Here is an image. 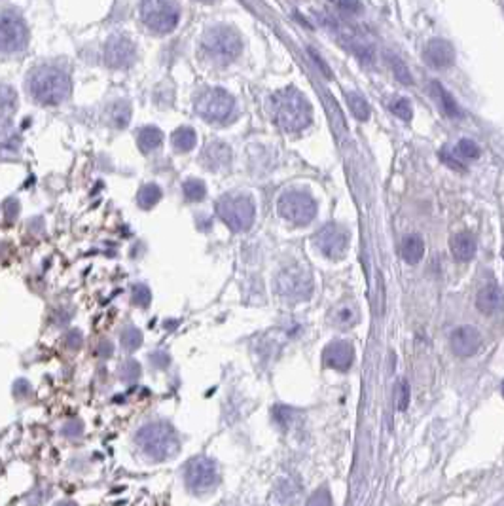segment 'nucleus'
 <instances>
[{
  "label": "nucleus",
  "mask_w": 504,
  "mask_h": 506,
  "mask_svg": "<svg viewBox=\"0 0 504 506\" xmlns=\"http://www.w3.org/2000/svg\"><path fill=\"white\" fill-rule=\"evenodd\" d=\"M198 2H203V4H213L215 0H198Z\"/></svg>",
  "instance_id": "41"
},
{
  "label": "nucleus",
  "mask_w": 504,
  "mask_h": 506,
  "mask_svg": "<svg viewBox=\"0 0 504 506\" xmlns=\"http://www.w3.org/2000/svg\"><path fill=\"white\" fill-rule=\"evenodd\" d=\"M141 332L139 330H135V328H129L127 332L124 334V345L127 349H136L139 345H141Z\"/></svg>",
  "instance_id": "36"
},
{
  "label": "nucleus",
  "mask_w": 504,
  "mask_h": 506,
  "mask_svg": "<svg viewBox=\"0 0 504 506\" xmlns=\"http://www.w3.org/2000/svg\"><path fill=\"white\" fill-rule=\"evenodd\" d=\"M203 162L210 171H218L220 167L230 164V148H227L226 144H222V142L210 144V147L205 150Z\"/></svg>",
  "instance_id": "21"
},
{
  "label": "nucleus",
  "mask_w": 504,
  "mask_h": 506,
  "mask_svg": "<svg viewBox=\"0 0 504 506\" xmlns=\"http://www.w3.org/2000/svg\"><path fill=\"white\" fill-rule=\"evenodd\" d=\"M216 213L232 231H247L254 224L256 207L250 196L230 194L216 203Z\"/></svg>",
  "instance_id": "4"
},
{
  "label": "nucleus",
  "mask_w": 504,
  "mask_h": 506,
  "mask_svg": "<svg viewBox=\"0 0 504 506\" xmlns=\"http://www.w3.org/2000/svg\"><path fill=\"white\" fill-rule=\"evenodd\" d=\"M136 444L148 457L165 461L178 453V438L175 431L165 423H148L136 433Z\"/></svg>",
  "instance_id": "3"
},
{
  "label": "nucleus",
  "mask_w": 504,
  "mask_h": 506,
  "mask_svg": "<svg viewBox=\"0 0 504 506\" xmlns=\"http://www.w3.org/2000/svg\"><path fill=\"white\" fill-rule=\"evenodd\" d=\"M476 305L483 315H495V313H499L500 307H503V290H500L499 285H488V287H483L476 296Z\"/></svg>",
  "instance_id": "17"
},
{
  "label": "nucleus",
  "mask_w": 504,
  "mask_h": 506,
  "mask_svg": "<svg viewBox=\"0 0 504 506\" xmlns=\"http://www.w3.org/2000/svg\"><path fill=\"white\" fill-rule=\"evenodd\" d=\"M323 360L324 364L330 366V368L345 371L351 368L353 360H355V347L347 342L330 343L328 347L324 349Z\"/></svg>",
  "instance_id": "16"
},
{
  "label": "nucleus",
  "mask_w": 504,
  "mask_h": 506,
  "mask_svg": "<svg viewBox=\"0 0 504 506\" xmlns=\"http://www.w3.org/2000/svg\"><path fill=\"white\" fill-rule=\"evenodd\" d=\"M136 57V48L124 34H114L104 46V61L108 67L125 68L133 65Z\"/></svg>",
  "instance_id": "13"
},
{
  "label": "nucleus",
  "mask_w": 504,
  "mask_h": 506,
  "mask_svg": "<svg viewBox=\"0 0 504 506\" xmlns=\"http://www.w3.org/2000/svg\"><path fill=\"white\" fill-rule=\"evenodd\" d=\"M440 158H442L444 164H448L449 167L455 169V171H463V169H465V165L461 164L459 159H455L454 156H451L449 152H446V150H444V152H440Z\"/></svg>",
  "instance_id": "38"
},
{
  "label": "nucleus",
  "mask_w": 504,
  "mask_h": 506,
  "mask_svg": "<svg viewBox=\"0 0 504 506\" xmlns=\"http://www.w3.org/2000/svg\"><path fill=\"white\" fill-rule=\"evenodd\" d=\"M425 61L434 68H448L455 63V48L448 40L434 38L423 50Z\"/></svg>",
  "instance_id": "15"
},
{
  "label": "nucleus",
  "mask_w": 504,
  "mask_h": 506,
  "mask_svg": "<svg viewBox=\"0 0 504 506\" xmlns=\"http://www.w3.org/2000/svg\"><path fill=\"white\" fill-rule=\"evenodd\" d=\"M17 105V97L11 88L8 85H0V114L14 112V108Z\"/></svg>",
  "instance_id": "30"
},
{
  "label": "nucleus",
  "mask_w": 504,
  "mask_h": 506,
  "mask_svg": "<svg viewBox=\"0 0 504 506\" xmlns=\"http://www.w3.org/2000/svg\"><path fill=\"white\" fill-rule=\"evenodd\" d=\"M391 110L395 112V116H398L404 122H412V118H414V108H412V102L408 99H397L391 105Z\"/></svg>",
  "instance_id": "32"
},
{
  "label": "nucleus",
  "mask_w": 504,
  "mask_h": 506,
  "mask_svg": "<svg viewBox=\"0 0 504 506\" xmlns=\"http://www.w3.org/2000/svg\"><path fill=\"white\" fill-rule=\"evenodd\" d=\"M332 322H334L336 328H341V330H347V328H353L358 322V307L357 304H351V302H343L332 311Z\"/></svg>",
  "instance_id": "20"
},
{
  "label": "nucleus",
  "mask_w": 504,
  "mask_h": 506,
  "mask_svg": "<svg viewBox=\"0 0 504 506\" xmlns=\"http://www.w3.org/2000/svg\"><path fill=\"white\" fill-rule=\"evenodd\" d=\"M400 253H402V258L406 260L408 264H419L421 258L425 256V241H423V237L417 236V233L404 237Z\"/></svg>",
  "instance_id": "19"
},
{
  "label": "nucleus",
  "mask_w": 504,
  "mask_h": 506,
  "mask_svg": "<svg viewBox=\"0 0 504 506\" xmlns=\"http://www.w3.org/2000/svg\"><path fill=\"white\" fill-rule=\"evenodd\" d=\"M159 199H161V190H159V186L156 184L142 186L139 196H136L139 207L142 209H152L154 205H158Z\"/></svg>",
  "instance_id": "28"
},
{
  "label": "nucleus",
  "mask_w": 504,
  "mask_h": 506,
  "mask_svg": "<svg viewBox=\"0 0 504 506\" xmlns=\"http://www.w3.org/2000/svg\"><path fill=\"white\" fill-rule=\"evenodd\" d=\"M300 491H301V485L298 480L284 478L279 482L277 490H275V497H277L279 502H283V505H290V502H294L296 499L300 497Z\"/></svg>",
  "instance_id": "22"
},
{
  "label": "nucleus",
  "mask_w": 504,
  "mask_h": 506,
  "mask_svg": "<svg viewBox=\"0 0 504 506\" xmlns=\"http://www.w3.org/2000/svg\"><path fill=\"white\" fill-rule=\"evenodd\" d=\"M395 399H397V408L404 411L409 404V385L406 379H400L397 383V391H395Z\"/></svg>",
  "instance_id": "33"
},
{
  "label": "nucleus",
  "mask_w": 504,
  "mask_h": 506,
  "mask_svg": "<svg viewBox=\"0 0 504 506\" xmlns=\"http://www.w3.org/2000/svg\"><path fill=\"white\" fill-rule=\"evenodd\" d=\"M455 154H457L459 158L476 159V158H480V148H478L476 142L471 141V139H463V141L457 142V147H455Z\"/></svg>",
  "instance_id": "31"
},
{
  "label": "nucleus",
  "mask_w": 504,
  "mask_h": 506,
  "mask_svg": "<svg viewBox=\"0 0 504 506\" xmlns=\"http://www.w3.org/2000/svg\"><path fill=\"white\" fill-rule=\"evenodd\" d=\"M28 27L23 16L14 8L0 10V53L14 56L27 48Z\"/></svg>",
  "instance_id": "7"
},
{
  "label": "nucleus",
  "mask_w": 504,
  "mask_h": 506,
  "mask_svg": "<svg viewBox=\"0 0 504 506\" xmlns=\"http://www.w3.org/2000/svg\"><path fill=\"white\" fill-rule=\"evenodd\" d=\"M311 56L315 57V63H317L318 67H321V70H323V73H326V78H332V70H330V68L326 67V63H323V59L317 56V51L311 50Z\"/></svg>",
  "instance_id": "39"
},
{
  "label": "nucleus",
  "mask_w": 504,
  "mask_h": 506,
  "mask_svg": "<svg viewBox=\"0 0 504 506\" xmlns=\"http://www.w3.org/2000/svg\"><path fill=\"white\" fill-rule=\"evenodd\" d=\"M315 247L330 260H340L349 248V233L338 224H326L315 236Z\"/></svg>",
  "instance_id": "12"
},
{
  "label": "nucleus",
  "mask_w": 504,
  "mask_h": 506,
  "mask_svg": "<svg viewBox=\"0 0 504 506\" xmlns=\"http://www.w3.org/2000/svg\"><path fill=\"white\" fill-rule=\"evenodd\" d=\"M347 102H349V108H351L353 116L360 122H366L370 118V107L366 99H364L358 91H349L347 93Z\"/></svg>",
  "instance_id": "27"
},
{
  "label": "nucleus",
  "mask_w": 504,
  "mask_h": 506,
  "mask_svg": "<svg viewBox=\"0 0 504 506\" xmlns=\"http://www.w3.org/2000/svg\"><path fill=\"white\" fill-rule=\"evenodd\" d=\"M275 290L281 298L289 302H306L311 298L313 279L311 273L300 265H290L275 279Z\"/></svg>",
  "instance_id": "9"
},
{
  "label": "nucleus",
  "mask_w": 504,
  "mask_h": 506,
  "mask_svg": "<svg viewBox=\"0 0 504 506\" xmlns=\"http://www.w3.org/2000/svg\"><path fill=\"white\" fill-rule=\"evenodd\" d=\"M133 300H135L139 305H148L150 304V290H148L146 287H135V290H133Z\"/></svg>",
  "instance_id": "37"
},
{
  "label": "nucleus",
  "mask_w": 504,
  "mask_h": 506,
  "mask_svg": "<svg viewBox=\"0 0 504 506\" xmlns=\"http://www.w3.org/2000/svg\"><path fill=\"white\" fill-rule=\"evenodd\" d=\"M306 506H334L328 487H318V490L309 497V501H307Z\"/></svg>",
  "instance_id": "35"
},
{
  "label": "nucleus",
  "mask_w": 504,
  "mask_h": 506,
  "mask_svg": "<svg viewBox=\"0 0 504 506\" xmlns=\"http://www.w3.org/2000/svg\"><path fill=\"white\" fill-rule=\"evenodd\" d=\"M203 50L207 51V56L216 63L227 65L233 59H237L241 50H243V42L241 36L235 33V28L230 27H213L203 34L201 40Z\"/></svg>",
  "instance_id": "5"
},
{
  "label": "nucleus",
  "mask_w": 504,
  "mask_h": 506,
  "mask_svg": "<svg viewBox=\"0 0 504 506\" xmlns=\"http://www.w3.org/2000/svg\"><path fill=\"white\" fill-rule=\"evenodd\" d=\"M28 93L33 95L34 101H38L40 105H61L70 95V78L67 76L65 70L51 65H42L36 67L33 73L28 74L27 82Z\"/></svg>",
  "instance_id": "1"
},
{
  "label": "nucleus",
  "mask_w": 504,
  "mask_h": 506,
  "mask_svg": "<svg viewBox=\"0 0 504 506\" xmlns=\"http://www.w3.org/2000/svg\"><path fill=\"white\" fill-rule=\"evenodd\" d=\"M161 141H163V133H161L158 127H152V125L139 131V139H136L139 148H141L144 154L152 152V150H156L158 147H161Z\"/></svg>",
  "instance_id": "23"
},
{
  "label": "nucleus",
  "mask_w": 504,
  "mask_h": 506,
  "mask_svg": "<svg viewBox=\"0 0 504 506\" xmlns=\"http://www.w3.org/2000/svg\"><path fill=\"white\" fill-rule=\"evenodd\" d=\"M432 90H434V93H436L438 101H440V105H442L444 108V112L448 114V116H451V118H459L463 112H461L459 105H457V101L451 97V93H449L448 90H444L442 85L438 84V82L432 84Z\"/></svg>",
  "instance_id": "25"
},
{
  "label": "nucleus",
  "mask_w": 504,
  "mask_h": 506,
  "mask_svg": "<svg viewBox=\"0 0 504 506\" xmlns=\"http://www.w3.org/2000/svg\"><path fill=\"white\" fill-rule=\"evenodd\" d=\"M171 142L173 147L178 150V152H190L195 148V142H198V135L192 127H178V130L171 135Z\"/></svg>",
  "instance_id": "24"
},
{
  "label": "nucleus",
  "mask_w": 504,
  "mask_h": 506,
  "mask_svg": "<svg viewBox=\"0 0 504 506\" xmlns=\"http://www.w3.org/2000/svg\"><path fill=\"white\" fill-rule=\"evenodd\" d=\"M449 343H451V349H454L455 354L466 359V357H472L480 349L482 336H480V332L474 327H459L454 330V334L449 337Z\"/></svg>",
  "instance_id": "14"
},
{
  "label": "nucleus",
  "mask_w": 504,
  "mask_h": 506,
  "mask_svg": "<svg viewBox=\"0 0 504 506\" xmlns=\"http://www.w3.org/2000/svg\"><path fill=\"white\" fill-rule=\"evenodd\" d=\"M338 4L343 6L345 10H351V11H357L358 8H360L358 0H338Z\"/></svg>",
  "instance_id": "40"
},
{
  "label": "nucleus",
  "mask_w": 504,
  "mask_h": 506,
  "mask_svg": "<svg viewBox=\"0 0 504 506\" xmlns=\"http://www.w3.org/2000/svg\"><path fill=\"white\" fill-rule=\"evenodd\" d=\"M476 237L468 231H459L451 237V253L459 262H471L476 256Z\"/></svg>",
  "instance_id": "18"
},
{
  "label": "nucleus",
  "mask_w": 504,
  "mask_h": 506,
  "mask_svg": "<svg viewBox=\"0 0 504 506\" xmlns=\"http://www.w3.org/2000/svg\"><path fill=\"white\" fill-rule=\"evenodd\" d=\"M273 118L283 130L301 131L311 122V105L296 88L277 91L272 97Z\"/></svg>",
  "instance_id": "2"
},
{
  "label": "nucleus",
  "mask_w": 504,
  "mask_h": 506,
  "mask_svg": "<svg viewBox=\"0 0 504 506\" xmlns=\"http://www.w3.org/2000/svg\"><path fill=\"white\" fill-rule=\"evenodd\" d=\"M233 105L235 101L226 90L213 88L199 93L195 99V112L207 122H222L232 114Z\"/></svg>",
  "instance_id": "11"
},
{
  "label": "nucleus",
  "mask_w": 504,
  "mask_h": 506,
  "mask_svg": "<svg viewBox=\"0 0 504 506\" xmlns=\"http://www.w3.org/2000/svg\"><path fill=\"white\" fill-rule=\"evenodd\" d=\"M277 211L290 224L306 226L317 216V201L307 191L290 190L279 197Z\"/></svg>",
  "instance_id": "8"
},
{
  "label": "nucleus",
  "mask_w": 504,
  "mask_h": 506,
  "mask_svg": "<svg viewBox=\"0 0 504 506\" xmlns=\"http://www.w3.org/2000/svg\"><path fill=\"white\" fill-rule=\"evenodd\" d=\"M142 23L150 31L158 34H167L178 25L181 6L176 0H142L139 6Z\"/></svg>",
  "instance_id": "6"
},
{
  "label": "nucleus",
  "mask_w": 504,
  "mask_h": 506,
  "mask_svg": "<svg viewBox=\"0 0 504 506\" xmlns=\"http://www.w3.org/2000/svg\"><path fill=\"white\" fill-rule=\"evenodd\" d=\"M182 191L186 196L188 201H201L207 194V188L201 180L198 179H188L184 184H182Z\"/></svg>",
  "instance_id": "29"
},
{
  "label": "nucleus",
  "mask_w": 504,
  "mask_h": 506,
  "mask_svg": "<svg viewBox=\"0 0 504 506\" xmlns=\"http://www.w3.org/2000/svg\"><path fill=\"white\" fill-rule=\"evenodd\" d=\"M184 482H186V487L192 493L203 495V493H210L218 485L220 473H218V467H216V463L213 459L195 457L186 467Z\"/></svg>",
  "instance_id": "10"
},
{
  "label": "nucleus",
  "mask_w": 504,
  "mask_h": 506,
  "mask_svg": "<svg viewBox=\"0 0 504 506\" xmlns=\"http://www.w3.org/2000/svg\"><path fill=\"white\" fill-rule=\"evenodd\" d=\"M391 67H392V73H395V76H397L402 84H412L414 80H412V74H409V68L404 65L402 59H398V57H391Z\"/></svg>",
  "instance_id": "34"
},
{
  "label": "nucleus",
  "mask_w": 504,
  "mask_h": 506,
  "mask_svg": "<svg viewBox=\"0 0 504 506\" xmlns=\"http://www.w3.org/2000/svg\"><path fill=\"white\" fill-rule=\"evenodd\" d=\"M129 118H131L129 102L118 101L114 102V105H110V108H108V120H110V124H112L114 127H125V125L129 124Z\"/></svg>",
  "instance_id": "26"
}]
</instances>
